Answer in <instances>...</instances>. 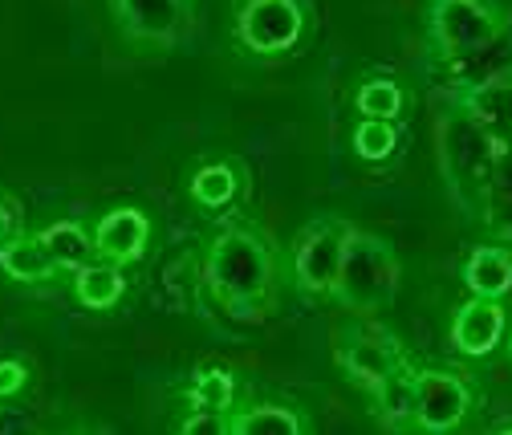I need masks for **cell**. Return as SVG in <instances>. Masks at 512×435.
I'll return each mask as SVG.
<instances>
[{
  "instance_id": "obj_1",
  "label": "cell",
  "mask_w": 512,
  "mask_h": 435,
  "mask_svg": "<svg viewBox=\"0 0 512 435\" xmlns=\"http://www.w3.org/2000/svg\"><path fill=\"white\" fill-rule=\"evenodd\" d=\"M289 261L281 257L277 240L256 220H228L208 240L204 253V293L212 305L236 326H261L277 314L281 285Z\"/></svg>"
},
{
  "instance_id": "obj_2",
  "label": "cell",
  "mask_w": 512,
  "mask_h": 435,
  "mask_svg": "<svg viewBox=\"0 0 512 435\" xmlns=\"http://www.w3.org/2000/svg\"><path fill=\"white\" fill-rule=\"evenodd\" d=\"M399 281H403V269H399L395 248L366 228H354L330 301L346 309L350 318H378L395 305Z\"/></svg>"
},
{
  "instance_id": "obj_3",
  "label": "cell",
  "mask_w": 512,
  "mask_h": 435,
  "mask_svg": "<svg viewBox=\"0 0 512 435\" xmlns=\"http://www.w3.org/2000/svg\"><path fill=\"white\" fill-rule=\"evenodd\" d=\"M354 228H358L354 220L334 216V212H322V216H313L305 228H297V236L289 244V281L301 297H313V301L334 297V285H338V273H342V261H346V244H350Z\"/></svg>"
},
{
  "instance_id": "obj_4",
  "label": "cell",
  "mask_w": 512,
  "mask_h": 435,
  "mask_svg": "<svg viewBox=\"0 0 512 435\" xmlns=\"http://www.w3.org/2000/svg\"><path fill=\"white\" fill-rule=\"evenodd\" d=\"M508 17L496 0H427V41L439 61L456 66L504 33Z\"/></svg>"
},
{
  "instance_id": "obj_5",
  "label": "cell",
  "mask_w": 512,
  "mask_h": 435,
  "mask_svg": "<svg viewBox=\"0 0 512 435\" xmlns=\"http://www.w3.org/2000/svg\"><path fill=\"white\" fill-rule=\"evenodd\" d=\"M309 33L305 0H236L232 9V41L248 57H289L301 49Z\"/></svg>"
},
{
  "instance_id": "obj_6",
  "label": "cell",
  "mask_w": 512,
  "mask_h": 435,
  "mask_svg": "<svg viewBox=\"0 0 512 435\" xmlns=\"http://www.w3.org/2000/svg\"><path fill=\"white\" fill-rule=\"evenodd\" d=\"M334 362L358 391L374 395L395 370L411 362V354L399 342V334L387 330L378 318H350V326L334 338Z\"/></svg>"
},
{
  "instance_id": "obj_7",
  "label": "cell",
  "mask_w": 512,
  "mask_h": 435,
  "mask_svg": "<svg viewBox=\"0 0 512 435\" xmlns=\"http://www.w3.org/2000/svg\"><path fill=\"white\" fill-rule=\"evenodd\" d=\"M118 37L139 53H171L196 25V0H106Z\"/></svg>"
},
{
  "instance_id": "obj_8",
  "label": "cell",
  "mask_w": 512,
  "mask_h": 435,
  "mask_svg": "<svg viewBox=\"0 0 512 435\" xmlns=\"http://www.w3.org/2000/svg\"><path fill=\"white\" fill-rule=\"evenodd\" d=\"M492 159H496V143L476 127V122L460 106H456V114H447L439 122V163H443L447 188H452L456 200L468 188L464 208H476L480 212V196H484Z\"/></svg>"
},
{
  "instance_id": "obj_9",
  "label": "cell",
  "mask_w": 512,
  "mask_h": 435,
  "mask_svg": "<svg viewBox=\"0 0 512 435\" xmlns=\"http://www.w3.org/2000/svg\"><path fill=\"white\" fill-rule=\"evenodd\" d=\"M480 403L476 379L452 366H419L415 370V431L447 435L456 431Z\"/></svg>"
},
{
  "instance_id": "obj_10",
  "label": "cell",
  "mask_w": 512,
  "mask_h": 435,
  "mask_svg": "<svg viewBox=\"0 0 512 435\" xmlns=\"http://www.w3.org/2000/svg\"><path fill=\"white\" fill-rule=\"evenodd\" d=\"M447 342L460 358H488L508 342V305L496 297H468L456 305Z\"/></svg>"
},
{
  "instance_id": "obj_11",
  "label": "cell",
  "mask_w": 512,
  "mask_h": 435,
  "mask_svg": "<svg viewBox=\"0 0 512 435\" xmlns=\"http://www.w3.org/2000/svg\"><path fill=\"white\" fill-rule=\"evenodd\" d=\"M151 240H155V224L135 204L110 208V212H102L94 220V248H98L102 261H114V265L131 269L151 253Z\"/></svg>"
},
{
  "instance_id": "obj_12",
  "label": "cell",
  "mask_w": 512,
  "mask_h": 435,
  "mask_svg": "<svg viewBox=\"0 0 512 435\" xmlns=\"http://www.w3.org/2000/svg\"><path fill=\"white\" fill-rule=\"evenodd\" d=\"M456 106L476 122L496 147H508L512 143V66L464 86Z\"/></svg>"
},
{
  "instance_id": "obj_13",
  "label": "cell",
  "mask_w": 512,
  "mask_h": 435,
  "mask_svg": "<svg viewBox=\"0 0 512 435\" xmlns=\"http://www.w3.org/2000/svg\"><path fill=\"white\" fill-rule=\"evenodd\" d=\"M187 196L200 212H228L244 196V167L240 159H208L191 171Z\"/></svg>"
},
{
  "instance_id": "obj_14",
  "label": "cell",
  "mask_w": 512,
  "mask_h": 435,
  "mask_svg": "<svg viewBox=\"0 0 512 435\" xmlns=\"http://www.w3.org/2000/svg\"><path fill=\"white\" fill-rule=\"evenodd\" d=\"M0 273H5L9 281H17V285H45L61 269L49 257V248L41 244V236L29 232V228H21L13 240L0 244Z\"/></svg>"
},
{
  "instance_id": "obj_15",
  "label": "cell",
  "mask_w": 512,
  "mask_h": 435,
  "mask_svg": "<svg viewBox=\"0 0 512 435\" xmlns=\"http://www.w3.org/2000/svg\"><path fill=\"white\" fill-rule=\"evenodd\" d=\"M464 289L476 297H496L508 301L512 297V248L504 244H480L464 261Z\"/></svg>"
},
{
  "instance_id": "obj_16",
  "label": "cell",
  "mask_w": 512,
  "mask_h": 435,
  "mask_svg": "<svg viewBox=\"0 0 512 435\" xmlns=\"http://www.w3.org/2000/svg\"><path fill=\"white\" fill-rule=\"evenodd\" d=\"M74 277V297L82 309H90V314H110V309H118V301L126 297V265H114V261H90L82 265Z\"/></svg>"
},
{
  "instance_id": "obj_17",
  "label": "cell",
  "mask_w": 512,
  "mask_h": 435,
  "mask_svg": "<svg viewBox=\"0 0 512 435\" xmlns=\"http://www.w3.org/2000/svg\"><path fill=\"white\" fill-rule=\"evenodd\" d=\"M41 244L49 248V257L57 261L61 273H78L82 265L98 261V248H94V228H86L82 220H53L45 228H37Z\"/></svg>"
},
{
  "instance_id": "obj_18",
  "label": "cell",
  "mask_w": 512,
  "mask_h": 435,
  "mask_svg": "<svg viewBox=\"0 0 512 435\" xmlns=\"http://www.w3.org/2000/svg\"><path fill=\"white\" fill-rule=\"evenodd\" d=\"M480 216L492 232H500L504 240H512V143L496 147L484 196H480Z\"/></svg>"
},
{
  "instance_id": "obj_19",
  "label": "cell",
  "mask_w": 512,
  "mask_h": 435,
  "mask_svg": "<svg viewBox=\"0 0 512 435\" xmlns=\"http://www.w3.org/2000/svg\"><path fill=\"white\" fill-rule=\"evenodd\" d=\"M187 407L200 411V415H220L228 419L236 411V375L220 362L200 366L187 383Z\"/></svg>"
},
{
  "instance_id": "obj_20",
  "label": "cell",
  "mask_w": 512,
  "mask_h": 435,
  "mask_svg": "<svg viewBox=\"0 0 512 435\" xmlns=\"http://www.w3.org/2000/svg\"><path fill=\"white\" fill-rule=\"evenodd\" d=\"M309 423L289 403H248L228 415V435H301Z\"/></svg>"
},
{
  "instance_id": "obj_21",
  "label": "cell",
  "mask_w": 512,
  "mask_h": 435,
  "mask_svg": "<svg viewBox=\"0 0 512 435\" xmlns=\"http://www.w3.org/2000/svg\"><path fill=\"white\" fill-rule=\"evenodd\" d=\"M415 362H407L403 370H395V375L382 383L370 399H374V415L382 427L391 431H407L415 427Z\"/></svg>"
},
{
  "instance_id": "obj_22",
  "label": "cell",
  "mask_w": 512,
  "mask_h": 435,
  "mask_svg": "<svg viewBox=\"0 0 512 435\" xmlns=\"http://www.w3.org/2000/svg\"><path fill=\"white\" fill-rule=\"evenodd\" d=\"M354 110H358V118H391V122H399L403 110H407V90H403V82L382 78V74L362 78L358 90H354Z\"/></svg>"
},
{
  "instance_id": "obj_23",
  "label": "cell",
  "mask_w": 512,
  "mask_h": 435,
  "mask_svg": "<svg viewBox=\"0 0 512 435\" xmlns=\"http://www.w3.org/2000/svg\"><path fill=\"white\" fill-rule=\"evenodd\" d=\"M350 147L362 163H387L399 151V122L391 118H358L350 131Z\"/></svg>"
},
{
  "instance_id": "obj_24",
  "label": "cell",
  "mask_w": 512,
  "mask_h": 435,
  "mask_svg": "<svg viewBox=\"0 0 512 435\" xmlns=\"http://www.w3.org/2000/svg\"><path fill=\"white\" fill-rule=\"evenodd\" d=\"M29 387V366L17 358H0V399H17Z\"/></svg>"
},
{
  "instance_id": "obj_25",
  "label": "cell",
  "mask_w": 512,
  "mask_h": 435,
  "mask_svg": "<svg viewBox=\"0 0 512 435\" xmlns=\"http://www.w3.org/2000/svg\"><path fill=\"white\" fill-rule=\"evenodd\" d=\"M25 228V212H21V200L13 192L0 188V244L13 240L17 232Z\"/></svg>"
},
{
  "instance_id": "obj_26",
  "label": "cell",
  "mask_w": 512,
  "mask_h": 435,
  "mask_svg": "<svg viewBox=\"0 0 512 435\" xmlns=\"http://www.w3.org/2000/svg\"><path fill=\"white\" fill-rule=\"evenodd\" d=\"M504 350H508V362H512V334H508V342H504Z\"/></svg>"
}]
</instances>
